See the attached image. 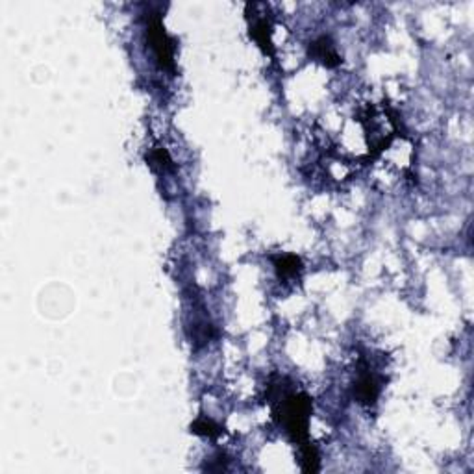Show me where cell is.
<instances>
[{
  "mask_svg": "<svg viewBox=\"0 0 474 474\" xmlns=\"http://www.w3.org/2000/svg\"><path fill=\"white\" fill-rule=\"evenodd\" d=\"M147 41L156 54L160 67L167 71H174V41L167 35L160 17H150L147 25Z\"/></svg>",
  "mask_w": 474,
  "mask_h": 474,
  "instance_id": "obj_2",
  "label": "cell"
},
{
  "mask_svg": "<svg viewBox=\"0 0 474 474\" xmlns=\"http://www.w3.org/2000/svg\"><path fill=\"white\" fill-rule=\"evenodd\" d=\"M276 271H278V276H295L297 273H300L302 269V263L297 256H282L280 259H276Z\"/></svg>",
  "mask_w": 474,
  "mask_h": 474,
  "instance_id": "obj_6",
  "label": "cell"
},
{
  "mask_svg": "<svg viewBox=\"0 0 474 474\" xmlns=\"http://www.w3.org/2000/svg\"><path fill=\"white\" fill-rule=\"evenodd\" d=\"M309 52H312L313 58L319 59L326 67H338L341 64V58H339L338 50H336V45L326 35L313 41L312 47H309Z\"/></svg>",
  "mask_w": 474,
  "mask_h": 474,
  "instance_id": "obj_4",
  "label": "cell"
},
{
  "mask_svg": "<svg viewBox=\"0 0 474 474\" xmlns=\"http://www.w3.org/2000/svg\"><path fill=\"white\" fill-rule=\"evenodd\" d=\"M191 432L199 435H206V437H217V435L223 434L220 426L215 425L211 419H206V417L196 419L195 422L191 425Z\"/></svg>",
  "mask_w": 474,
  "mask_h": 474,
  "instance_id": "obj_7",
  "label": "cell"
},
{
  "mask_svg": "<svg viewBox=\"0 0 474 474\" xmlns=\"http://www.w3.org/2000/svg\"><path fill=\"white\" fill-rule=\"evenodd\" d=\"M147 162L152 169H158V171H165V169H171L172 167L171 158H169L165 148H154L150 152V156L147 158Z\"/></svg>",
  "mask_w": 474,
  "mask_h": 474,
  "instance_id": "obj_8",
  "label": "cell"
},
{
  "mask_svg": "<svg viewBox=\"0 0 474 474\" xmlns=\"http://www.w3.org/2000/svg\"><path fill=\"white\" fill-rule=\"evenodd\" d=\"M380 395V386H378L377 378L372 374L369 369L360 372L356 384H354V396L357 398V402L362 404H374Z\"/></svg>",
  "mask_w": 474,
  "mask_h": 474,
  "instance_id": "obj_3",
  "label": "cell"
},
{
  "mask_svg": "<svg viewBox=\"0 0 474 474\" xmlns=\"http://www.w3.org/2000/svg\"><path fill=\"white\" fill-rule=\"evenodd\" d=\"M312 398L306 393L284 396L280 404L274 408V417L284 425L289 437L300 445V449L308 443V426L312 415Z\"/></svg>",
  "mask_w": 474,
  "mask_h": 474,
  "instance_id": "obj_1",
  "label": "cell"
},
{
  "mask_svg": "<svg viewBox=\"0 0 474 474\" xmlns=\"http://www.w3.org/2000/svg\"><path fill=\"white\" fill-rule=\"evenodd\" d=\"M271 32H273V26H271V20L265 19V17H259L252 23L250 26V35H252V40L261 47L265 54L273 56L274 54V47L273 41H271Z\"/></svg>",
  "mask_w": 474,
  "mask_h": 474,
  "instance_id": "obj_5",
  "label": "cell"
}]
</instances>
